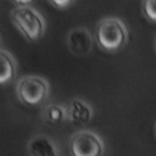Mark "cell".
<instances>
[{
  "label": "cell",
  "instance_id": "1",
  "mask_svg": "<svg viewBox=\"0 0 156 156\" xmlns=\"http://www.w3.org/2000/svg\"><path fill=\"white\" fill-rule=\"evenodd\" d=\"M128 28L118 17H105L96 27V41L105 52H118L128 42Z\"/></svg>",
  "mask_w": 156,
  "mask_h": 156
},
{
  "label": "cell",
  "instance_id": "2",
  "mask_svg": "<svg viewBox=\"0 0 156 156\" xmlns=\"http://www.w3.org/2000/svg\"><path fill=\"white\" fill-rule=\"evenodd\" d=\"M11 23L30 42H35L45 33V20L34 7H16L10 14Z\"/></svg>",
  "mask_w": 156,
  "mask_h": 156
},
{
  "label": "cell",
  "instance_id": "3",
  "mask_svg": "<svg viewBox=\"0 0 156 156\" xmlns=\"http://www.w3.org/2000/svg\"><path fill=\"white\" fill-rule=\"evenodd\" d=\"M18 101L27 107H38L48 98L49 83L42 76H24L18 80L16 87Z\"/></svg>",
  "mask_w": 156,
  "mask_h": 156
},
{
  "label": "cell",
  "instance_id": "4",
  "mask_svg": "<svg viewBox=\"0 0 156 156\" xmlns=\"http://www.w3.org/2000/svg\"><path fill=\"white\" fill-rule=\"evenodd\" d=\"M72 156H103L104 142L93 131H79L69 141Z\"/></svg>",
  "mask_w": 156,
  "mask_h": 156
},
{
  "label": "cell",
  "instance_id": "5",
  "mask_svg": "<svg viewBox=\"0 0 156 156\" xmlns=\"http://www.w3.org/2000/svg\"><path fill=\"white\" fill-rule=\"evenodd\" d=\"M68 47L75 55H87L93 49V37L84 27H77L68 34Z\"/></svg>",
  "mask_w": 156,
  "mask_h": 156
},
{
  "label": "cell",
  "instance_id": "6",
  "mask_svg": "<svg viewBox=\"0 0 156 156\" xmlns=\"http://www.w3.org/2000/svg\"><path fill=\"white\" fill-rule=\"evenodd\" d=\"M66 111H68V121H70L72 124H76V125H84V124L90 122L93 115H94L91 105L82 98L72 100L66 105Z\"/></svg>",
  "mask_w": 156,
  "mask_h": 156
},
{
  "label": "cell",
  "instance_id": "7",
  "mask_svg": "<svg viewBox=\"0 0 156 156\" xmlns=\"http://www.w3.org/2000/svg\"><path fill=\"white\" fill-rule=\"evenodd\" d=\"M30 156H59L58 146L47 135H37L27 146Z\"/></svg>",
  "mask_w": 156,
  "mask_h": 156
},
{
  "label": "cell",
  "instance_id": "8",
  "mask_svg": "<svg viewBox=\"0 0 156 156\" xmlns=\"http://www.w3.org/2000/svg\"><path fill=\"white\" fill-rule=\"evenodd\" d=\"M17 76V62L6 49H0V86L13 83Z\"/></svg>",
  "mask_w": 156,
  "mask_h": 156
},
{
  "label": "cell",
  "instance_id": "9",
  "mask_svg": "<svg viewBox=\"0 0 156 156\" xmlns=\"http://www.w3.org/2000/svg\"><path fill=\"white\" fill-rule=\"evenodd\" d=\"M41 118L48 125H61L65 121H68V111L66 105L56 104V103H49L42 108Z\"/></svg>",
  "mask_w": 156,
  "mask_h": 156
},
{
  "label": "cell",
  "instance_id": "10",
  "mask_svg": "<svg viewBox=\"0 0 156 156\" xmlns=\"http://www.w3.org/2000/svg\"><path fill=\"white\" fill-rule=\"evenodd\" d=\"M144 16L151 23H156V0H146L142 3Z\"/></svg>",
  "mask_w": 156,
  "mask_h": 156
},
{
  "label": "cell",
  "instance_id": "11",
  "mask_svg": "<svg viewBox=\"0 0 156 156\" xmlns=\"http://www.w3.org/2000/svg\"><path fill=\"white\" fill-rule=\"evenodd\" d=\"M49 4L55 6L56 9L63 10V9H69V6H72L73 2H69V0H52V2H49Z\"/></svg>",
  "mask_w": 156,
  "mask_h": 156
},
{
  "label": "cell",
  "instance_id": "12",
  "mask_svg": "<svg viewBox=\"0 0 156 156\" xmlns=\"http://www.w3.org/2000/svg\"><path fill=\"white\" fill-rule=\"evenodd\" d=\"M155 51H156V38H155Z\"/></svg>",
  "mask_w": 156,
  "mask_h": 156
},
{
  "label": "cell",
  "instance_id": "13",
  "mask_svg": "<svg viewBox=\"0 0 156 156\" xmlns=\"http://www.w3.org/2000/svg\"><path fill=\"white\" fill-rule=\"evenodd\" d=\"M155 134H156V125H155Z\"/></svg>",
  "mask_w": 156,
  "mask_h": 156
}]
</instances>
